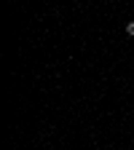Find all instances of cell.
Segmentation results:
<instances>
[{"label": "cell", "mask_w": 134, "mask_h": 150, "mask_svg": "<svg viewBox=\"0 0 134 150\" xmlns=\"http://www.w3.org/2000/svg\"><path fill=\"white\" fill-rule=\"evenodd\" d=\"M126 35H129V38H134V22H129V24H126Z\"/></svg>", "instance_id": "6da1fadb"}]
</instances>
